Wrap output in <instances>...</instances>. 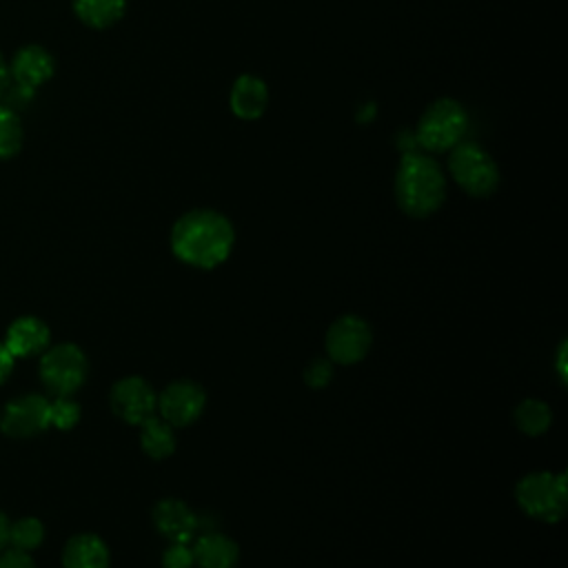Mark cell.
<instances>
[{
  "label": "cell",
  "instance_id": "10",
  "mask_svg": "<svg viewBox=\"0 0 568 568\" xmlns=\"http://www.w3.org/2000/svg\"><path fill=\"white\" fill-rule=\"evenodd\" d=\"M206 406L204 388L193 379H175L158 395V413L173 428L193 424Z\"/></svg>",
  "mask_w": 568,
  "mask_h": 568
},
{
  "label": "cell",
  "instance_id": "2",
  "mask_svg": "<svg viewBox=\"0 0 568 568\" xmlns=\"http://www.w3.org/2000/svg\"><path fill=\"white\" fill-rule=\"evenodd\" d=\"M395 200L410 217L433 215L446 200L442 166L426 153L406 151L395 173Z\"/></svg>",
  "mask_w": 568,
  "mask_h": 568
},
{
  "label": "cell",
  "instance_id": "29",
  "mask_svg": "<svg viewBox=\"0 0 568 568\" xmlns=\"http://www.w3.org/2000/svg\"><path fill=\"white\" fill-rule=\"evenodd\" d=\"M9 526H11V521H9L7 515L0 510V550H4V546L9 544Z\"/></svg>",
  "mask_w": 568,
  "mask_h": 568
},
{
  "label": "cell",
  "instance_id": "4",
  "mask_svg": "<svg viewBox=\"0 0 568 568\" xmlns=\"http://www.w3.org/2000/svg\"><path fill=\"white\" fill-rule=\"evenodd\" d=\"M466 126L468 115L464 106L453 98H439L422 113L415 140L430 153H444L459 144Z\"/></svg>",
  "mask_w": 568,
  "mask_h": 568
},
{
  "label": "cell",
  "instance_id": "18",
  "mask_svg": "<svg viewBox=\"0 0 568 568\" xmlns=\"http://www.w3.org/2000/svg\"><path fill=\"white\" fill-rule=\"evenodd\" d=\"M126 9V0H73L75 16L91 29L115 24Z\"/></svg>",
  "mask_w": 568,
  "mask_h": 568
},
{
  "label": "cell",
  "instance_id": "23",
  "mask_svg": "<svg viewBox=\"0 0 568 568\" xmlns=\"http://www.w3.org/2000/svg\"><path fill=\"white\" fill-rule=\"evenodd\" d=\"M333 379V362L317 357L304 368V382L311 388H326L328 382Z\"/></svg>",
  "mask_w": 568,
  "mask_h": 568
},
{
  "label": "cell",
  "instance_id": "19",
  "mask_svg": "<svg viewBox=\"0 0 568 568\" xmlns=\"http://www.w3.org/2000/svg\"><path fill=\"white\" fill-rule=\"evenodd\" d=\"M513 422L515 426L528 435V437H539L544 435L550 424H552V410L546 402L535 399V397H526L521 399L515 410H513Z\"/></svg>",
  "mask_w": 568,
  "mask_h": 568
},
{
  "label": "cell",
  "instance_id": "12",
  "mask_svg": "<svg viewBox=\"0 0 568 568\" xmlns=\"http://www.w3.org/2000/svg\"><path fill=\"white\" fill-rule=\"evenodd\" d=\"M53 71H55V62L51 53L38 44H27L18 49V53L9 64L11 82L33 93L40 84H44L53 75Z\"/></svg>",
  "mask_w": 568,
  "mask_h": 568
},
{
  "label": "cell",
  "instance_id": "6",
  "mask_svg": "<svg viewBox=\"0 0 568 568\" xmlns=\"http://www.w3.org/2000/svg\"><path fill=\"white\" fill-rule=\"evenodd\" d=\"M448 171L457 186L473 197H488L499 184V169L493 158L473 142H459L450 149Z\"/></svg>",
  "mask_w": 568,
  "mask_h": 568
},
{
  "label": "cell",
  "instance_id": "11",
  "mask_svg": "<svg viewBox=\"0 0 568 568\" xmlns=\"http://www.w3.org/2000/svg\"><path fill=\"white\" fill-rule=\"evenodd\" d=\"M155 530L171 544H191L197 532V515L182 499H162L153 508Z\"/></svg>",
  "mask_w": 568,
  "mask_h": 568
},
{
  "label": "cell",
  "instance_id": "16",
  "mask_svg": "<svg viewBox=\"0 0 568 568\" xmlns=\"http://www.w3.org/2000/svg\"><path fill=\"white\" fill-rule=\"evenodd\" d=\"M191 548L193 561L200 568H235L240 557L237 544L222 532H204Z\"/></svg>",
  "mask_w": 568,
  "mask_h": 568
},
{
  "label": "cell",
  "instance_id": "8",
  "mask_svg": "<svg viewBox=\"0 0 568 568\" xmlns=\"http://www.w3.org/2000/svg\"><path fill=\"white\" fill-rule=\"evenodd\" d=\"M51 402L44 395L29 393L11 399L0 413V430L7 437L24 439L36 437L51 426L49 422Z\"/></svg>",
  "mask_w": 568,
  "mask_h": 568
},
{
  "label": "cell",
  "instance_id": "20",
  "mask_svg": "<svg viewBox=\"0 0 568 568\" xmlns=\"http://www.w3.org/2000/svg\"><path fill=\"white\" fill-rule=\"evenodd\" d=\"M22 124L18 113L0 102V160L13 158L22 146Z\"/></svg>",
  "mask_w": 568,
  "mask_h": 568
},
{
  "label": "cell",
  "instance_id": "3",
  "mask_svg": "<svg viewBox=\"0 0 568 568\" xmlns=\"http://www.w3.org/2000/svg\"><path fill=\"white\" fill-rule=\"evenodd\" d=\"M519 508L544 524H557L568 508V486L564 473L537 470L524 475L515 486Z\"/></svg>",
  "mask_w": 568,
  "mask_h": 568
},
{
  "label": "cell",
  "instance_id": "17",
  "mask_svg": "<svg viewBox=\"0 0 568 568\" xmlns=\"http://www.w3.org/2000/svg\"><path fill=\"white\" fill-rule=\"evenodd\" d=\"M140 446L151 459H166L175 450L173 426L153 415L140 424Z\"/></svg>",
  "mask_w": 568,
  "mask_h": 568
},
{
  "label": "cell",
  "instance_id": "15",
  "mask_svg": "<svg viewBox=\"0 0 568 568\" xmlns=\"http://www.w3.org/2000/svg\"><path fill=\"white\" fill-rule=\"evenodd\" d=\"M64 568H109V548L93 532L73 535L62 548Z\"/></svg>",
  "mask_w": 568,
  "mask_h": 568
},
{
  "label": "cell",
  "instance_id": "9",
  "mask_svg": "<svg viewBox=\"0 0 568 568\" xmlns=\"http://www.w3.org/2000/svg\"><path fill=\"white\" fill-rule=\"evenodd\" d=\"M109 406L115 417L131 426H140L158 410V395L151 384L138 375L122 377L111 386Z\"/></svg>",
  "mask_w": 568,
  "mask_h": 568
},
{
  "label": "cell",
  "instance_id": "26",
  "mask_svg": "<svg viewBox=\"0 0 568 568\" xmlns=\"http://www.w3.org/2000/svg\"><path fill=\"white\" fill-rule=\"evenodd\" d=\"M566 351H568V344H566V339L559 344V348H557V355H555V368H557V377H559V382L561 384H566V368H568V364H566Z\"/></svg>",
  "mask_w": 568,
  "mask_h": 568
},
{
  "label": "cell",
  "instance_id": "14",
  "mask_svg": "<svg viewBox=\"0 0 568 568\" xmlns=\"http://www.w3.org/2000/svg\"><path fill=\"white\" fill-rule=\"evenodd\" d=\"M229 104H231V111L242 120L260 118L268 104L266 84L255 75H248V73L240 75L231 87Z\"/></svg>",
  "mask_w": 568,
  "mask_h": 568
},
{
  "label": "cell",
  "instance_id": "22",
  "mask_svg": "<svg viewBox=\"0 0 568 568\" xmlns=\"http://www.w3.org/2000/svg\"><path fill=\"white\" fill-rule=\"evenodd\" d=\"M78 419H80V406L71 397H55L51 402L49 422H51L53 428L69 430L78 424Z\"/></svg>",
  "mask_w": 568,
  "mask_h": 568
},
{
  "label": "cell",
  "instance_id": "24",
  "mask_svg": "<svg viewBox=\"0 0 568 568\" xmlns=\"http://www.w3.org/2000/svg\"><path fill=\"white\" fill-rule=\"evenodd\" d=\"M193 548L189 544H171L162 555L164 568H193Z\"/></svg>",
  "mask_w": 568,
  "mask_h": 568
},
{
  "label": "cell",
  "instance_id": "27",
  "mask_svg": "<svg viewBox=\"0 0 568 568\" xmlns=\"http://www.w3.org/2000/svg\"><path fill=\"white\" fill-rule=\"evenodd\" d=\"M11 371H13V355L0 342V384L11 375Z\"/></svg>",
  "mask_w": 568,
  "mask_h": 568
},
{
  "label": "cell",
  "instance_id": "28",
  "mask_svg": "<svg viewBox=\"0 0 568 568\" xmlns=\"http://www.w3.org/2000/svg\"><path fill=\"white\" fill-rule=\"evenodd\" d=\"M9 84H11V73H9V64H7V60H4V55L0 53V95L9 89Z\"/></svg>",
  "mask_w": 568,
  "mask_h": 568
},
{
  "label": "cell",
  "instance_id": "1",
  "mask_svg": "<svg viewBox=\"0 0 568 568\" xmlns=\"http://www.w3.org/2000/svg\"><path fill=\"white\" fill-rule=\"evenodd\" d=\"M235 231L229 217L213 209H195L175 220L171 229L173 255L195 268H215L233 251Z\"/></svg>",
  "mask_w": 568,
  "mask_h": 568
},
{
  "label": "cell",
  "instance_id": "7",
  "mask_svg": "<svg viewBox=\"0 0 568 568\" xmlns=\"http://www.w3.org/2000/svg\"><path fill=\"white\" fill-rule=\"evenodd\" d=\"M373 346V331L359 315H342L326 331V353L333 364L351 366L362 362Z\"/></svg>",
  "mask_w": 568,
  "mask_h": 568
},
{
  "label": "cell",
  "instance_id": "25",
  "mask_svg": "<svg viewBox=\"0 0 568 568\" xmlns=\"http://www.w3.org/2000/svg\"><path fill=\"white\" fill-rule=\"evenodd\" d=\"M0 568H36V564L29 557V552L9 548V550L0 552Z\"/></svg>",
  "mask_w": 568,
  "mask_h": 568
},
{
  "label": "cell",
  "instance_id": "21",
  "mask_svg": "<svg viewBox=\"0 0 568 568\" xmlns=\"http://www.w3.org/2000/svg\"><path fill=\"white\" fill-rule=\"evenodd\" d=\"M44 539V526L38 517H20L9 526V544L18 550H33Z\"/></svg>",
  "mask_w": 568,
  "mask_h": 568
},
{
  "label": "cell",
  "instance_id": "13",
  "mask_svg": "<svg viewBox=\"0 0 568 568\" xmlns=\"http://www.w3.org/2000/svg\"><path fill=\"white\" fill-rule=\"evenodd\" d=\"M51 333L49 326L36 317V315H20L16 317L7 333H4V346L16 357H33L49 348Z\"/></svg>",
  "mask_w": 568,
  "mask_h": 568
},
{
  "label": "cell",
  "instance_id": "5",
  "mask_svg": "<svg viewBox=\"0 0 568 568\" xmlns=\"http://www.w3.org/2000/svg\"><path fill=\"white\" fill-rule=\"evenodd\" d=\"M89 362L80 346L71 342H62L49 346L38 366V375L47 390L55 397H71L87 379Z\"/></svg>",
  "mask_w": 568,
  "mask_h": 568
}]
</instances>
